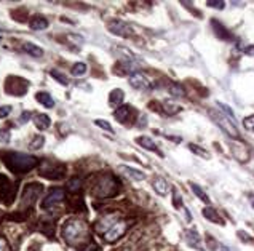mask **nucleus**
Returning a JSON list of instances; mask_svg holds the SVG:
<instances>
[{
  "label": "nucleus",
  "mask_w": 254,
  "mask_h": 251,
  "mask_svg": "<svg viewBox=\"0 0 254 251\" xmlns=\"http://www.w3.org/2000/svg\"><path fill=\"white\" fill-rule=\"evenodd\" d=\"M63 237L72 247H80V245H84L90 240V234H88L86 224L84 221L70 219L63 227Z\"/></svg>",
  "instance_id": "f257e3e1"
},
{
  "label": "nucleus",
  "mask_w": 254,
  "mask_h": 251,
  "mask_svg": "<svg viewBox=\"0 0 254 251\" xmlns=\"http://www.w3.org/2000/svg\"><path fill=\"white\" fill-rule=\"evenodd\" d=\"M3 163L7 165V168L12 173L23 174V173L31 171L32 168H35L38 165V160L35 157L21 154V152H10V154L3 157Z\"/></svg>",
  "instance_id": "f03ea898"
},
{
  "label": "nucleus",
  "mask_w": 254,
  "mask_h": 251,
  "mask_svg": "<svg viewBox=\"0 0 254 251\" xmlns=\"http://www.w3.org/2000/svg\"><path fill=\"white\" fill-rule=\"evenodd\" d=\"M117 189H119V183L115 181V178L110 176V174H102V176L98 179L95 189H93V195L99 199H107L117 194Z\"/></svg>",
  "instance_id": "7ed1b4c3"
},
{
  "label": "nucleus",
  "mask_w": 254,
  "mask_h": 251,
  "mask_svg": "<svg viewBox=\"0 0 254 251\" xmlns=\"http://www.w3.org/2000/svg\"><path fill=\"white\" fill-rule=\"evenodd\" d=\"M42 184H37V183H31L27 184L24 190H23V195H21V205L23 206H32L35 203V200L40 197L42 194Z\"/></svg>",
  "instance_id": "20e7f679"
},
{
  "label": "nucleus",
  "mask_w": 254,
  "mask_h": 251,
  "mask_svg": "<svg viewBox=\"0 0 254 251\" xmlns=\"http://www.w3.org/2000/svg\"><path fill=\"white\" fill-rule=\"evenodd\" d=\"M29 88V82L19 77H8L5 84V91L13 96H23Z\"/></svg>",
  "instance_id": "39448f33"
},
{
  "label": "nucleus",
  "mask_w": 254,
  "mask_h": 251,
  "mask_svg": "<svg viewBox=\"0 0 254 251\" xmlns=\"http://www.w3.org/2000/svg\"><path fill=\"white\" fill-rule=\"evenodd\" d=\"M64 165L61 163H54V162H48L45 160L40 165V174L43 178H48V179H61L64 176Z\"/></svg>",
  "instance_id": "423d86ee"
},
{
  "label": "nucleus",
  "mask_w": 254,
  "mask_h": 251,
  "mask_svg": "<svg viewBox=\"0 0 254 251\" xmlns=\"http://www.w3.org/2000/svg\"><path fill=\"white\" fill-rule=\"evenodd\" d=\"M209 116H211L213 118H214V122H216L220 128L224 130L225 133H227L230 138H238L240 136V133H238V130H237V127H235V123L232 122L230 118H227V117H224V116H220V114H218V112H214V111H211L209 112Z\"/></svg>",
  "instance_id": "0eeeda50"
},
{
  "label": "nucleus",
  "mask_w": 254,
  "mask_h": 251,
  "mask_svg": "<svg viewBox=\"0 0 254 251\" xmlns=\"http://www.w3.org/2000/svg\"><path fill=\"white\" fill-rule=\"evenodd\" d=\"M125 231H126V222L117 221L106 234H104V237H106L107 242H117V240L125 234Z\"/></svg>",
  "instance_id": "6e6552de"
},
{
  "label": "nucleus",
  "mask_w": 254,
  "mask_h": 251,
  "mask_svg": "<svg viewBox=\"0 0 254 251\" xmlns=\"http://www.w3.org/2000/svg\"><path fill=\"white\" fill-rule=\"evenodd\" d=\"M63 199H64V190L63 189H51V190H50V194L47 195V199L42 201V208L43 210L51 208V206L59 203Z\"/></svg>",
  "instance_id": "1a4fd4ad"
},
{
  "label": "nucleus",
  "mask_w": 254,
  "mask_h": 251,
  "mask_svg": "<svg viewBox=\"0 0 254 251\" xmlns=\"http://www.w3.org/2000/svg\"><path fill=\"white\" fill-rule=\"evenodd\" d=\"M107 27H109V31L112 32V34L121 35V37H128L130 32H131V29L128 27V24L123 23L121 19H112V21H109Z\"/></svg>",
  "instance_id": "9d476101"
},
{
  "label": "nucleus",
  "mask_w": 254,
  "mask_h": 251,
  "mask_svg": "<svg viewBox=\"0 0 254 251\" xmlns=\"http://www.w3.org/2000/svg\"><path fill=\"white\" fill-rule=\"evenodd\" d=\"M130 85L136 90H147L151 86V82L146 77L144 74L141 72H135L130 75Z\"/></svg>",
  "instance_id": "9b49d317"
},
{
  "label": "nucleus",
  "mask_w": 254,
  "mask_h": 251,
  "mask_svg": "<svg viewBox=\"0 0 254 251\" xmlns=\"http://www.w3.org/2000/svg\"><path fill=\"white\" fill-rule=\"evenodd\" d=\"M186 242L189 247H194L197 250L203 251V245H202V238L195 231H186Z\"/></svg>",
  "instance_id": "f8f14e48"
},
{
  "label": "nucleus",
  "mask_w": 254,
  "mask_h": 251,
  "mask_svg": "<svg viewBox=\"0 0 254 251\" xmlns=\"http://www.w3.org/2000/svg\"><path fill=\"white\" fill-rule=\"evenodd\" d=\"M120 171H123L126 176H130L131 179H135V181H142V179H146V174L144 173H142L141 170H135V168H131V167L121 165L120 167Z\"/></svg>",
  "instance_id": "ddd939ff"
},
{
  "label": "nucleus",
  "mask_w": 254,
  "mask_h": 251,
  "mask_svg": "<svg viewBox=\"0 0 254 251\" xmlns=\"http://www.w3.org/2000/svg\"><path fill=\"white\" fill-rule=\"evenodd\" d=\"M123 98H125V93L119 88H115L110 91V95H109V104L114 107H120V104L123 102Z\"/></svg>",
  "instance_id": "4468645a"
},
{
  "label": "nucleus",
  "mask_w": 254,
  "mask_h": 251,
  "mask_svg": "<svg viewBox=\"0 0 254 251\" xmlns=\"http://www.w3.org/2000/svg\"><path fill=\"white\" fill-rule=\"evenodd\" d=\"M203 216H205L208 221L216 222V224H224V221H222V218L219 216V213L214 208H211V206H206V208L203 210Z\"/></svg>",
  "instance_id": "2eb2a0df"
},
{
  "label": "nucleus",
  "mask_w": 254,
  "mask_h": 251,
  "mask_svg": "<svg viewBox=\"0 0 254 251\" xmlns=\"http://www.w3.org/2000/svg\"><path fill=\"white\" fill-rule=\"evenodd\" d=\"M29 26H31V29H34V31H43L48 27V21L43 18V16H34V18L31 19Z\"/></svg>",
  "instance_id": "dca6fc26"
},
{
  "label": "nucleus",
  "mask_w": 254,
  "mask_h": 251,
  "mask_svg": "<svg viewBox=\"0 0 254 251\" xmlns=\"http://www.w3.org/2000/svg\"><path fill=\"white\" fill-rule=\"evenodd\" d=\"M23 50L27 53V54H31V56H34V58H40L42 54H43V50L40 47H37L34 45V43H31V42H26L24 45H23Z\"/></svg>",
  "instance_id": "f3484780"
},
{
  "label": "nucleus",
  "mask_w": 254,
  "mask_h": 251,
  "mask_svg": "<svg viewBox=\"0 0 254 251\" xmlns=\"http://www.w3.org/2000/svg\"><path fill=\"white\" fill-rule=\"evenodd\" d=\"M34 123L38 130H48L50 125H51V120H50V117L45 116V114H38V116L34 118Z\"/></svg>",
  "instance_id": "a211bd4d"
},
{
  "label": "nucleus",
  "mask_w": 254,
  "mask_h": 251,
  "mask_svg": "<svg viewBox=\"0 0 254 251\" xmlns=\"http://www.w3.org/2000/svg\"><path fill=\"white\" fill-rule=\"evenodd\" d=\"M115 118L120 120V122H126L131 116V107L130 106H120L117 111H115Z\"/></svg>",
  "instance_id": "6ab92c4d"
},
{
  "label": "nucleus",
  "mask_w": 254,
  "mask_h": 251,
  "mask_svg": "<svg viewBox=\"0 0 254 251\" xmlns=\"http://www.w3.org/2000/svg\"><path fill=\"white\" fill-rule=\"evenodd\" d=\"M153 189H155L160 195H167L169 190L168 183L165 181L163 178H155V181H153Z\"/></svg>",
  "instance_id": "aec40b11"
},
{
  "label": "nucleus",
  "mask_w": 254,
  "mask_h": 251,
  "mask_svg": "<svg viewBox=\"0 0 254 251\" xmlns=\"http://www.w3.org/2000/svg\"><path fill=\"white\" fill-rule=\"evenodd\" d=\"M35 100L40 102V104H43L45 107H53L54 106V101H53V98L48 95V93L45 91H40V93H37L35 95Z\"/></svg>",
  "instance_id": "412c9836"
},
{
  "label": "nucleus",
  "mask_w": 254,
  "mask_h": 251,
  "mask_svg": "<svg viewBox=\"0 0 254 251\" xmlns=\"http://www.w3.org/2000/svg\"><path fill=\"white\" fill-rule=\"evenodd\" d=\"M213 27H214V31H216V35L220 37V39H224V40H230L232 39V35L229 34V31L225 29V27H222V24L218 23V21H213Z\"/></svg>",
  "instance_id": "4be33fe9"
},
{
  "label": "nucleus",
  "mask_w": 254,
  "mask_h": 251,
  "mask_svg": "<svg viewBox=\"0 0 254 251\" xmlns=\"http://www.w3.org/2000/svg\"><path fill=\"white\" fill-rule=\"evenodd\" d=\"M136 141H137V144H141L142 147H144V149L152 151V152H158L157 144L153 143V141H152L151 138H147V136H141V138H137Z\"/></svg>",
  "instance_id": "5701e85b"
},
{
  "label": "nucleus",
  "mask_w": 254,
  "mask_h": 251,
  "mask_svg": "<svg viewBox=\"0 0 254 251\" xmlns=\"http://www.w3.org/2000/svg\"><path fill=\"white\" fill-rule=\"evenodd\" d=\"M72 75H75V77H82V75H85L86 74V64L84 63H77L72 66Z\"/></svg>",
  "instance_id": "b1692460"
},
{
  "label": "nucleus",
  "mask_w": 254,
  "mask_h": 251,
  "mask_svg": "<svg viewBox=\"0 0 254 251\" xmlns=\"http://www.w3.org/2000/svg\"><path fill=\"white\" fill-rule=\"evenodd\" d=\"M50 74H51V77H53V79H56L61 85H64V86H66V85H69V79L66 77L64 74L58 72V70H51V72H50Z\"/></svg>",
  "instance_id": "393cba45"
},
{
  "label": "nucleus",
  "mask_w": 254,
  "mask_h": 251,
  "mask_svg": "<svg viewBox=\"0 0 254 251\" xmlns=\"http://www.w3.org/2000/svg\"><path fill=\"white\" fill-rule=\"evenodd\" d=\"M190 185H192V190H194V194L197 195V197L200 199V200H203V201H205V203H208V201H209L208 195H206L205 192H203V190H202L200 187H198L197 184H190Z\"/></svg>",
  "instance_id": "a878e982"
},
{
  "label": "nucleus",
  "mask_w": 254,
  "mask_h": 251,
  "mask_svg": "<svg viewBox=\"0 0 254 251\" xmlns=\"http://www.w3.org/2000/svg\"><path fill=\"white\" fill-rule=\"evenodd\" d=\"M189 149L192 152H195V154H198L200 157H203V159H209V152L206 151H203L200 146H195V144H189Z\"/></svg>",
  "instance_id": "bb28decb"
},
{
  "label": "nucleus",
  "mask_w": 254,
  "mask_h": 251,
  "mask_svg": "<svg viewBox=\"0 0 254 251\" xmlns=\"http://www.w3.org/2000/svg\"><path fill=\"white\" fill-rule=\"evenodd\" d=\"M218 106L220 107V111H222L225 116H227V118H230L232 122L235 123V114L232 112V109L229 107V106H225V104H222V102H218Z\"/></svg>",
  "instance_id": "cd10ccee"
},
{
  "label": "nucleus",
  "mask_w": 254,
  "mask_h": 251,
  "mask_svg": "<svg viewBox=\"0 0 254 251\" xmlns=\"http://www.w3.org/2000/svg\"><path fill=\"white\" fill-rule=\"evenodd\" d=\"M8 189H10V181L5 176H2V174H0V195L7 194Z\"/></svg>",
  "instance_id": "c85d7f7f"
},
{
  "label": "nucleus",
  "mask_w": 254,
  "mask_h": 251,
  "mask_svg": "<svg viewBox=\"0 0 254 251\" xmlns=\"http://www.w3.org/2000/svg\"><path fill=\"white\" fill-rule=\"evenodd\" d=\"M163 107H165V112H167V114H178V112L181 111V107H179V106L171 104V102H165Z\"/></svg>",
  "instance_id": "c756f323"
},
{
  "label": "nucleus",
  "mask_w": 254,
  "mask_h": 251,
  "mask_svg": "<svg viewBox=\"0 0 254 251\" xmlns=\"http://www.w3.org/2000/svg\"><path fill=\"white\" fill-rule=\"evenodd\" d=\"M80 187H82V179H79V178H75V179H72V181L69 183V190H70V192H77V190H80Z\"/></svg>",
  "instance_id": "7c9ffc66"
},
{
  "label": "nucleus",
  "mask_w": 254,
  "mask_h": 251,
  "mask_svg": "<svg viewBox=\"0 0 254 251\" xmlns=\"http://www.w3.org/2000/svg\"><path fill=\"white\" fill-rule=\"evenodd\" d=\"M95 125H98V127H101L102 130H106V132L114 133V128L110 127V123H107L106 120H101V118H98V120H95Z\"/></svg>",
  "instance_id": "2f4dec72"
},
{
  "label": "nucleus",
  "mask_w": 254,
  "mask_h": 251,
  "mask_svg": "<svg viewBox=\"0 0 254 251\" xmlns=\"http://www.w3.org/2000/svg\"><path fill=\"white\" fill-rule=\"evenodd\" d=\"M43 143H45V138H43V136L38 134L37 138H35V139L31 143V149H40V147L43 146Z\"/></svg>",
  "instance_id": "473e14b6"
},
{
  "label": "nucleus",
  "mask_w": 254,
  "mask_h": 251,
  "mask_svg": "<svg viewBox=\"0 0 254 251\" xmlns=\"http://www.w3.org/2000/svg\"><path fill=\"white\" fill-rule=\"evenodd\" d=\"M206 5H208V7L216 8V10H222L225 7V3L222 2V0H208Z\"/></svg>",
  "instance_id": "72a5a7b5"
},
{
  "label": "nucleus",
  "mask_w": 254,
  "mask_h": 251,
  "mask_svg": "<svg viewBox=\"0 0 254 251\" xmlns=\"http://www.w3.org/2000/svg\"><path fill=\"white\" fill-rule=\"evenodd\" d=\"M243 127L246 130H250V132H254V116H250L243 120Z\"/></svg>",
  "instance_id": "f704fd0d"
},
{
  "label": "nucleus",
  "mask_w": 254,
  "mask_h": 251,
  "mask_svg": "<svg viewBox=\"0 0 254 251\" xmlns=\"http://www.w3.org/2000/svg\"><path fill=\"white\" fill-rule=\"evenodd\" d=\"M169 93H171V95H174V96H182V95H184V90H182L179 85H173L169 88Z\"/></svg>",
  "instance_id": "c9c22d12"
},
{
  "label": "nucleus",
  "mask_w": 254,
  "mask_h": 251,
  "mask_svg": "<svg viewBox=\"0 0 254 251\" xmlns=\"http://www.w3.org/2000/svg\"><path fill=\"white\" fill-rule=\"evenodd\" d=\"M12 112V107L10 106H0V118H5L7 116H10Z\"/></svg>",
  "instance_id": "e433bc0d"
},
{
  "label": "nucleus",
  "mask_w": 254,
  "mask_h": 251,
  "mask_svg": "<svg viewBox=\"0 0 254 251\" xmlns=\"http://www.w3.org/2000/svg\"><path fill=\"white\" fill-rule=\"evenodd\" d=\"M0 141H2V143H8L10 141V132L8 130H0Z\"/></svg>",
  "instance_id": "4c0bfd02"
},
{
  "label": "nucleus",
  "mask_w": 254,
  "mask_h": 251,
  "mask_svg": "<svg viewBox=\"0 0 254 251\" xmlns=\"http://www.w3.org/2000/svg\"><path fill=\"white\" fill-rule=\"evenodd\" d=\"M243 51H245L246 54H250V56H254V45L245 47V48H243Z\"/></svg>",
  "instance_id": "58836bf2"
},
{
  "label": "nucleus",
  "mask_w": 254,
  "mask_h": 251,
  "mask_svg": "<svg viewBox=\"0 0 254 251\" xmlns=\"http://www.w3.org/2000/svg\"><path fill=\"white\" fill-rule=\"evenodd\" d=\"M0 251H8L7 242H5V240H2V238H0Z\"/></svg>",
  "instance_id": "ea45409f"
},
{
  "label": "nucleus",
  "mask_w": 254,
  "mask_h": 251,
  "mask_svg": "<svg viewBox=\"0 0 254 251\" xmlns=\"http://www.w3.org/2000/svg\"><path fill=\"white\" fill-rule=\"evenodd\" d=\"M29 117H31V114L29 112H24L23 116H21V123H26V120L29 118Z\"/></svg>",
  "instance_id": "a19ab883"
},
{
  "label": "nucleus",
  "mask_w": 254,
  "mask_h": 251,
  "mask_svg": "<svg viewBox=\"0 0 254 251\" xmlns=\"http://www.w3.org/2000/svg\"><path fill=\"white\" fill-rule=\"evenodd\" d=\"M250 200H251V205L254 206V195H251V199H250Z\"/></svg>",
  "instance_id": "79ce46f5"
},
{
  "label": "nucleus",
  "mask_w": 254,
  "mask_h": 251,
  "mask_svg": "<svg viewBox=\"0 0 254 251\" xmlns=\"http://www.w3.org/2000/svg\"><path fill=\"white\" fill-rule=\"evenodd\" d=\"M2 31H3V29H2V27H0V32H2Z\"/></svg>",
  "instance_id": "37998d69"
}]
</instances>
